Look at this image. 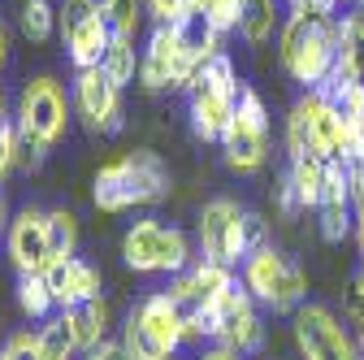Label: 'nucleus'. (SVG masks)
<instances>
[{
  "instance_id": "1",
  "label": "nucleus",
  "mask_w": 364,
  "mask_h": 360,
  "mask_svg": "<svg viewBox=\"0 0 364 360\" xmlns=\"http://www.w3.org/2000/svg\"><path fill=\"white\" fill-rule=\"evenodd\" d=\"M278 57L295 83L316 92L338 65V14H312V9L291 5L278 31Z\"/></svg>"
},
{
  "instance_id": "2",
  "label": "nucleus",
  "mask_w": 364,
  "mask_h": 360,
  "mask_svg": "<svg viewBox=\"0 0 364 360\" xmlns=\"http://www.w3.org/2000/svg\"><path fill=\"white\" fill-rule=\"evenodd\" d=\"M96 208L100 213H126L139 204H156L169 196V169L156 152H122L117 161L100 165L96 174Z\"/></svg>"
},
{
  "instance_id": "3",
  "label": "nucleus",
  "mask_w": 364,
  "mask_h": 360,
  "mask_svg": "<svg viewBox=\"0 0 364 360\" xmlns=\"http://www.w3.org/2000/svg\"><path fill=\"white\" fill-rule=\"evenodd\" d=\"M287 148H291V157H326V161H351L355 157V144H351V130H347L343 113L321 92H308L295 100V109L287 117Z\"/></svg>"
},
{
  "instance_id": "4",
  "label": "nucleus",
  "mask_w": 364,
  "mask_h": 360,
  "mask_svg": "<svg viewBox=\"0 0 364 360\" xmlns=\"http://www.w3.org/2000/svg\"><path fill=\"white\" fill-rule=\"evenodd\" d=\"M239 78H235V61L217 53L200 74L196 83L187 87V109H191V130L200 134L204 144H221L225 130L235 122V109H239Z\"/></svg>"
},
{
  "instance_id": "5",
  "label": "nucleus",
  "mask_w": 364,
  "mask_h": 360,
  "mask_svg": "<svg viewBox=\"0 0 364 360\" xmlns=\"http://www.w3.org/2000/svg\"><path fill=\"white\" fill-rule=\"evenodd\" d=\"M243 287L256 304H269L273 312H295V308H304V295H308L304 269L291 265L287 256H278L269 243L252 248L243 256Z\"/></svg>"
},
{
  "instance_id": "6",
  "label": "nucleus",
  "mask_w": 364,
  "mask_h": 360,
  "mask_svg": "<svg viewBox=\"0 0 364 360\" xmlns=\"http://www.w3.org/2000/svg\"><path fill=\"white\" fill-rule=\"evenodd\" d=\"M122 256L134 274H182L191 269V243L178 226H165V221L148 217L134 221V226L122 235Z\"/></svg>"
},
{
  "instance_id": "7",
  "label": "nucleus",
  "mask_w": 364,
  "mask_h": 360,
  "mask_svg": "<svg viewBox=\"0 0 364 360\" xmlns=\"http://www.w3.org/2000/svg\"><path fill=\"white\" fill-rule=\"evenodd\" d=\"M57 31L65 39V53H70L74 70L100 65L109 43H113V31H109L96 0H61L57 5Z\"/></svg>"
},
{
  "instance_id": "8",
  "label": "nucleus",
  "mask_w": 364,
  "mask_h": 360,
  "mask_svg": "<svg viewBox=\"0 0 364 360\" xmlns=\"http://www.w3.org/2000/svg\"><path fill=\"white\" fill-rule=\"evenodd\" d=\"M221 152H225V165L239 174H256L269 161V113L252 87L239 92V109H235V122L221 139Z\"/></svg>"
},
{
  "instance_id": "9",
  "label": "nucleus",
  "mask_w": 364,
  "mask_h": 360,
  "mask_svg": "<svg viewBox=\"0 0 364 360\" xmlns=\"http://www.w3.org/2000/svg\"><path fill=\"white\" fill-rule=\"evenodd\" d=\"M196 235H200V252L208 260H221V265H243V256L252 252L247 243V208L235 204V200H208L200 208V221H196Z\"/></svg>"
},
{
  "instance_id": "10",
  "label": "nucleus",
  "mask_w": 364,
  "mask_h": 360,
  "mask_svg": "<svg viewBox=\"0 0 364 360\" xmlns=\"http://www.w3.org/2000/svg\"><path fill=\"white\" fill-rule=\"evenodd\" d=\"M70 96H65V87L57 83V78H48V74H39V78H31L26 87H22V100H18V130H26V134H35V139H43V144H57L61 134H65V126H70Z\"/></svg>"
},
{
  "instance_id": "11",
  "label": "nucleus",
  "mask_w": 364,
  "mask_h": 360,
  "mask_svg": "<svg viewBox=\"0 0 364 360\" xmlns=\"http://www.w3.org/2000/svg\"><path fill=\"white\" fill-rule=\"evenodd\" d=\"M295 343L304 360H360V339H351L326 304L295 308Z\"/></svg>"
},
{
  "instance_id": "12",
  "label": "nucleus",
  "mask_w": 364,
  "mask_h": 360,
  "mask_svg": "<svg viewBox=\"0 0 364 360\" xmlns=\"http://www.w3.org/2000/svg\"><path fill=\"white\" fill-rule=\"evenodd\" d=\"M235 282H239V278H235V269H230V265L200 256L191 269L173 274V282H169V300L182 308V317H187V322H200L204 312L217 308V300L230 291Z\"/></svg>"
},
{
  "instance_id": "13",
  "label": "nucleus",
  "mask_w": 364,
  "mask_h": 360,
  "mask_svg": "<svg viewBox=\"0 0 364 360\" xmlns=\"http://www.w3.org/2000/svg\"><path fill=\"white\" fill-rule=\"evenodd\" d=\"M213 317H217V343H221V347H230V351H239V356H252V351L264 347V322H260L256 300L247 295L243 282H235L230 291L217 300Z\"/></svg>"
},
{
  "instance_id": "14",
  "label": "nucleus",
  "mask_w": 364,
  "mask_h": 360,
  "mask_svg": "<svg viewBox=\"0 0 364 360\" xmlns=\"http://www.w3.org/2000/svg\"><path fill=\"white\" fill-rule=\"evenodd\" d=\"M78 117L91 126V130H105V134H117L122 130V87L100 70H78L74 74V92H70Z\"/></svg>"
},
{
  "instance_id": "15",
  "label": "nucleus",
  "mask_w": 364,
  "mask_h": 360,
  "mask_svg": "<svg viewBox=\"0 0 364 360\" xmlns=\"http://www.w3.org/2000/svg\"><path fill=\"white\" fill-rule=\"evenodd\" d=\"M9 260L18 274H43L53 265V243H48V213L39 208H22L14 221H9Z\"/></svg>"
},
{
  "instance_id": "16",
  "label": "nucleus",
  "mask_w": 364,
  "mask_h": 360,
  "mask_svg": "<svg viewBox=\"0 0 364 360\" xmlns=\"http://www.w3.org/2000/svg\"><path fill=\"white\" fill-rule=\"evenodd\" d=\"M178 57H182V26L178 22H156L148 35V48L139 53V83L148 92L178 87Z\"/></svg>"
},
{
  "instance_id": "17",
  "label": "nucleus",
  "mask_w": 364,
  "mask_h": 360,
  "mask_svg": "<svg viewBox=\"0 0 364 360\" xmlns=\"http://www.w3.org/2000/svg\"><path fill=\"white\" fill-rule=\"evenodd\" d=\"M130 322L139 326L152 343H161L169 356L187 343V317H182V308L169 300V291H152L139 300V308L130 312Z\"/></svg>"
},
{
  "instance_id": "18",
  "label": "nucleus",
  "mask_w": 364,
  "mask_h": 360,
  "mask_svg": "<svg viewBox=\"0 0 364 360\" xmlns=\"http://www.w3.org/2000/svg\"><path fill=\"white\" fill-rule=\"evenodd\" d=\"M43 282H48L57 308H78L87 300H100V274L87 260H78V256L53 260L48 269H43Z\"/></svg>"
},
{
  "instance_id": "19",
  "label": "nucleus",
  "mask_w": 364,
  "mask_h": 360,
  "mask_svg": "<svg viewBox=\"0 0 364 360\" xmlns=\"http://www.w3.org/2000/svg\"><path fill=\"white\" fill-rule=\"evenodd\" d=\"M334 74H343L355 92L364 96V14H338V65Z\"/></svg>"
},
{
  "instance_id": "20",
  "label": "nucleus",
  "mask_w": 364,
  "mask_h": 360,
  "mask_svg": "<svg viewBox=\"0 0 364 360\" xmlns=\"http://www.w3.org/2000/svg\"><path fill=\"white\" fill-rule=\"evenodd\" d=\"M61 312H70V322H74V334H78V351H91V347H100L105 339H109V304H105V295L100 300H87V304H78V308H61Z\"/></svg>"
},
{
  "instance_id": "21",
  "label": "nucleus",
  "mask_w": 364,
  "mask_h": 360,
  "mask_svg": "<svg viewBox=\"0 0 364 360\" xmlns=\"http://www.w3.org/2000/svg\"><path fill=\"white\" fill-rule=\"evenodd\" d=\"M326 157H291V169H287V183L299 200V208H316L321 204V183H326Z\"/></svg>"
},
{
  "instance_id": "22",
  "label": "nucleus",
  "mask_w": 364,
  "mask_h": 360,
  "mask_svg": "<svg viewBox=\"0 0 364 360\" xmlns=\"http://www.w3.org/2000/svg\"><path fill=\"white\" fill-rule=\"evenodd\" d=\"M39 347H43V360H70L78 351V334H74L70 312H53L39 326Z\"/></svg>"
},
{
  "instance_id": "23",
  "label": "nucleus",
  "mask_w": 364,
  "mask_h": 360,
  "mask_svg": "<svg viewBox=\"0 0 364 360\" xmlns=\"http://www.w3.org/2000/svg\"><path fill=\"white\" fill-rule=\"evenodd\" d=\"M18 308L31 322H48L53 312H61L53 291H48V282H43V274H18Z\"/></svg>"
},
{
  "instance_id": "24",
  "label": "nucleus",
  "mask_w": 364,
  "mask_h": 360,
  "mask_svg": "<svg viewBox=\"0 0 364 360\" xmlns=\"http://www.w3.org/2000/svg\"><path fill=\"white\" fill-rule=\"evenodd\" d=\"M278 26V0H243V18H239V35L247 43H264Z\"/></svg>"
},
{
  "instance_id": "25",
  "label": "nucleus",
  "mask_w": 364,
  "mask_h": 360,
  "mask_svg": "<svg viewBox=\"0 0 364 360\" xmlns=\"http://www.w3.org/2000/svg\"><path fill=\"white\" fill-rule=\"evenodd\" d=\"M100 70H105V74H109L117 87H126V83H134V78H139V57H134V39H122V35H113V43H109V53H105Z\"/></svg>"
},
{
  "instance_id": "26",
  "label": "nucleus",
  "mask_w": 364,
  "mask_h": 360,
  "mask_svg": "<svg viewBox=\"0 0 364 360\" xmlns=\"http://www.w3.org/2000/svg\"><path fill=\"white\" fill-rule=\"evenodd\" d=\"M100 14H105L113 35L134 39L139 35V22H144V0H100Z\"/></svg>"
},
{
  "instance_id": "27",
  "label": "nucleus",
  "mask_w": 364,
  "mask_h": 360,
  "mask_svg": "<svg viewBox=\"0 0 364 360\" xmlns=\"http://www.w3.org/2000/svg\"><path fill=\"white\" fill-rule=\"evenodd\" d=\"M48 243H53V260H65L78 252V217L70 208L48 213Z\"/></svg>"
},
{
  "instance_id": "28",
  "label": "nucleus",
  "mask_w": 364,
  "mask_h": 360,
  "mask_svg": "<svg viewBox=\"0 0 364 360\" xmlns=\"http://www.w3.org/2000/svg\"><path fill=\"white\" fill-rule=\"evenodd\" d=\"M191 14H200L217 35H225V31H239L243 0H191Z\"/></svg>"
},
{
  "instance_id": "29",
  "label": "nucleus",
  "mask_w": 364,
  "mask_h": 360,
  "mask_svg": "<svg viewBox=\"0 0 364 360\" xmlns=\"http://www.w3.org/2000/svg\"><path fill=\"white\" fill-rule=\"evenodd\" d=\"M57 31V5L53 0H26V9H22V35L31 43H43Z\"/></svg>"
},
{
  "instance_id": "30",
  "label": "nucleus",
  "mask_w": 364,
  "mask_h": 360,
  "mask_svg": "<svg viewBox=\"0 0 364 360\" xmlns=\"http://www.w3.org/2000/svg\"><path fill=\"white\" fill-rule=\"evenodd\" d=\"M321 235L326 243H343L355 231V204H321Z\"/></svg>"
},
{
  "instance_id": "31",
  "label": "nucleus",
  "mask_w": 364,
  "mask_h": 360,
  "mask_svg": "<svg viewBox=\"0 0 364 360\" xmlns=\"http://www.w3.org/2000/svg\"><path fill=\"white\" fill-rule=\"evenodd\" d=\"M122 347H126L130 360H169V351H165L161 343H152L130 317H126V326H122Z\"/></svg>"
},
{
  "instance_id": "32",
  "label": "nucleus",
  "mask_w": 364,
  "mask_h": 360,
  "mask_svg": "<svg viewBox=\"0 0 364 360\" xmlns=\"http://www.w3.org/2000/svg\"><path fill=\"white\" fill-rule=\"evenodd\" d=\"M43 157H48V144L35 139V134H26V130H18V144H14V165H18V169H26V174H35V169L43 165Z\"/></svg>"
},
{
  "instance_id": "33",
  "label": "nucleus",
  "mask_w": 364,
  "mask_h": 360,
  "mask_svg": "<svg viewBox=\"0 0 364 360\" xmlns=\"http://www.w3.org/2000/svg\"><path fill=\"white\" fill-rule=\"evenodd\" d=\"M0 360H43V347H39V334H14L0 351Z\"/></svg>"
},
{
  "instance_id": "34",
  "label": "nucleus",
  "mask_w": 364,
  "mask_h": 360,
  "mask_svg": "<svg viewBox=\"0 0 364 360\" xmlns=\"http://www.w3.org/2000/svg\"><path fill=\"white\" fill-rule=\"evenodd\" d=\"M144 5L156 22H182L191 14V0H144Z\"/></svg>"
},
{
  "instance_id": "35",
  "label": "nucleus",
  "mask_w": 364,
  "mask_h": 360,
  "mask_svg": "<svg viewBox=\"0 0 364 360\" xmlns=\"http://www.w3.org/2000/svg\"><path fill=\"white\" fill-rule=\"evenodd\" d=\"M343 308H347V317H351L355 326H364V265L355 269V278H351V287H347Z\"/></svg>"
},
{
  "instance_id": "36",
  "label": "nucleus",
  "mask_w": 364,
  "mask_h": 360,
  "mask_svg": "<svg viewBox=\"0 0 364 360\" xmlns=\"http://www.w3.org/2000/svg\"><path fill=\"white\" fill-rule=\"evenodd\" d=\"M343 165H347V183H351V204L364 208V144H360V152H355L351 161H343Z\"/></svg>"
},
{
  "instance_id": "37",
  "label": "nucleus",
  "mask_w": 364,
  "mask_h": 360,
  "mask_svg": "<svg viewBox=\"0 0 364 360\" xmlns=\"http://www.w3.org/2000/svg\"><path fill=\"white\" fill-rule=\"evenodd\" d=\"M82 360H130V356H126L122 339H105L100 347H91V351H82Z\"/></svg>"
},
{
  "instance_id": "38",
  "label": "nucleus",
  "mask_w": 364,
  "mask_h": 360,
  "mask_svg": "<svg viewBox=\"0 0 364 360\" xmlns=\"http://www.w3.org/2000/svg\"><path fill=\"white\" fill-rule=\"evenodd\" d=\"M291 5L312 9V14H334V9H338V0H291Z\"/></svg>"
},
{
  "instance_id": "39",
  "label": "nucleus",
  "mask_w": 364,
  "mask_h": 360,
  "mask_svg": "<svg viewBox=\"0 0 364 360\" xmlns=\"http://www.w3.org/2000/svg\"><path fill=\"white\" fill-rule=\"evenodd\" d=\"M200 360H239V351H230V347H208V351H200Z\"/></svg>"
},
{
  "instance_id": "40",
  "label": "nucleus",
  "mask_w": 364,
  "mask_h": 360,
  "mask_svg": "<svg viewBox=\"0 0 364 360\" xmlns=\"http://www.w3.org/2000/svg\"><path fill=\"white\" fill-rule=\"evenodd\" d=\"M355 243H360V256H364V208H355Z\"/></svg>"
},
{
  "instance_id": "41",
  "label": "nucleus",
  "mask_w": 364,
  "mask_h": 360,
  "mask_svg": "<svg viewBox=\"0 0 364 360\" xmlns=\"http://www.w3.org/2000/svg\"><path fill=\"white\" fill-rule=\"evenodd\" d=\"M9 231V208H5V196H0V235Z\"/></svg>"
},
{
  "instance_id": "42",
  "label": "nucleus",
  "mask_w": 364,
  "mask_h": 360,
  "mask_svg": "<svg viewBox=\"0 0 364 360\" xmlns=\"http://www.w3.org/2000/svg\"><path fill=\"white\" fill-rule=\"evenodd\" d=\"M5 48H9V35H5V22H0V65H5Z\"/></svg>"
},
{
  "instance_id": "43",
  "label": "nucleus",
  "mask_w": 364,
  "mask_h": 360,
  "mask_svg": "<svg viewBox=\"0 0 364 360\" xmlns=\"http://www.w3.org/2000/svg\"><path fill=\"white\" fill-rule=\"evenodd\" d=\"M360 360H364V326H360Z\"/></svg>"
},
{
  "instance_id": "44",
  "label": "nucleus",
  "mask_w": 364,
  "mask_h": 360,
  "mask_svg": "<svg viewBox=\"0 0 364 360\" xmlns=\"http://www.w3.org/2000/svg\"><path fill=\"white\" fill-rule=\"evenodd\" d=\"M0 117H5V96H0Z\"/></svg>"
},
{
  "instance_id": "45",
  "label": "nucleus",
  "mask_w": 364,
  "mask_h": 360,
  "mask_svg": "<svg viewBox=\"0 0 364 360\" xmlns=\"http://www.w3.org/2000/svg\"><path fill=\"white\" fill-rule=\"evenodd\" d=\"M355 9H360V14H364V0H355Z\"/></svg>"
}]
</instances>
